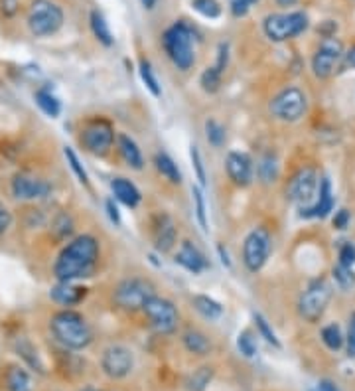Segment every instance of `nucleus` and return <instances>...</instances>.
Instances as JSON below:
<instances>
[{"instance_id":"52","label":"nucleus","mask_w":355,"mask_h":391,"mask_svg":"<svg viewBox=\"0 0 355 391\" xmlns=\"http://www.w3.org/2000/svg\"><path fill=\"white\" fill-rule=\"evenodd\" d=\"M343 57H345V64H347L349 68H355V46Z\"/></svg>"},{"instance_id":"47","label":"nucleus","mask_w":355,"mask_h":391,"mask_svg":"<svg viewBox=\"0 0 355 391\" xmlns=\"http://www.w3.org/2000/svg\"><path fill=\"white\" fill-rule=\"evenodd\" d=\"M10 225H12V213L6 206L0 204V236H4Z\"/></svg>"},{"instance_id":"18","label":"nucleus","mask_w":355,"mask_h":391,"mask_svg":"<svg viewBox=\"0 0 355 391\" xmlns=\"http://www.w3.org/2000/svg\"><path fill=\"white\" fill-rule=\"evenodd\" d=\"M176 263L182 265L186 271H190L193 275H200L207 269V259L205 255L191 241H184L180 245V249L176 253Z\"/></svg>"},{"instance_id":"11","label":"nucleus","mask_w":355,"mask_h":391,"mask_svg":"<svg viewBox=\"0 0 355 391\" xmlns=\"http://www.w3.org/2000/svg\"><path fill=\"white\" fill-rule=\"evenodd\" d=\"M81 140L83 149L87 153L95 154V156H105L115 144V128L107 119H93L81 128Z\"/></svg>"},{"instance_id":"39","label":"nucleus","mask_w":355,"mask_h":391,"mask_svg":"<svg viewBox=\"0 0 355 391\" xmlns=\"http://www.w3.org/2000/svg\"><path fill=\"white\" fill-rule=\"evenodd\" d=\"M255 318V324H257V330H259V334L269 342V344H273L274 348H280V340L276 338V334H274V330L271 328V324L265 321V316L262 314H255L253 316Z\"/></svg>"},{"instance_id":"9","label":"nucleus","mask_w":355,"mask_h":391,"mask_svg":"<svg viewBox=\"0 0 355 391\" xmlns=\"http://www.w3.org/2000/svg\"><path fill=\"white\" fill-rule=\"evenodd\" d=\"M142 312L146 314V318H148L151 326L154 328V332H158V334H172V332H176L180 314H178V308L174 307L172 301L154 294V296H151L144 303Z\"/></svg>"},{"instance_id":"56","label":"nucleus","mask_w":355,"mask_h":391,"mask_svg":"<svg viewBox=\"0 0 355 391\" xmlns=\"http://www.w3.org/2000/svg\"><path fill=\"white\" fill-rule=\"evenodd\" d=\"M81 391H97V390H93V388H85V390H81Z\"/></svg>"},{"instance_id":"3","label":"nucleus","mask_w":355,"mask_h":391,"mask_svg":"<svg viewBox=\"0 0 355 391\" xmlns=\"http://www.w3.org/2000/svg\"><path fill=\"white\" fill-rule=\"evenodd\" d=\"M162 44H164L166 54L178 70H191V66L195 64V54H193V30L188 24L178 22L174 26H170L162 36Z\"/></svg>"},{"instance_id":"44","label":"nucleus","mask_w":355,"mask_h":391,"mask_svg":"<svg viewBox=\"0 0 355 391\" xmlns=\"http://www.w3.org/2000/svg\"><path fill=\"white\" fill-rule=\"evenodd\" d=\"M259 0H231V12L233 16L241 18L249 15V10L253 8V4H257Z\"/></svg>"},{"instance_id":"32","label":"nucleus","mask_w":355,"mask_h":391,"mask_svg":"<svg viewBox=\"0 0 355 391\" xmlns=\"http://www.w3.org/2000/svg\"><path fill=\"white\" fill-rule=\"evenodd\" d=\"M221 77H223V73L215 70V66L205 68L202 77H200V85H202L205 93H218L219 87H221Z\"/></svg>"},{"instance_id":"38","label":"nucleus","mask_w":355,"mask_h":391,"mask_svg":"<svg viewBox=\"0 0 355 391\" xmlns=\"http://www.w3.org/2000/svg\"><path fill=\"white\" fill-rule=\"evenodd\" d=\"M64 154H66V158H68V164L71 166V170L75 172L77 180L87 186V184H89V176H87V172H85V168H83L81 160L77 158V154L73 153V149H69V146L64 149Z\"/></svg>"},{"instance_id":"24","label":"nucleus","mask_w":355,"mask_h":391,"mask_svg":"<svg viewBox=\"0 0 355 391\" xmlns=\"http://www.w3.org/2000/svg\"><path fill=\"white\" fill-rule=\"evenodd\" d=\"M191 303H193V308L207 318V321H218L219 316L223 314V307L219 305L215 298H211V296H207V294H195L193 298H191Z\"/></svg>"},{"instance_id":"6","label":"nucleus","mask_w":355,"mask_h":391,"mask_svg":"<svg viewBox=\"0 0 355 391\" xmlns=\"http://www.w3.org/2000/svg\"><path fill=\"white\" fill-rule=\"evenodd\" d=\"M308 28V16L304 12H288V15H269L262 20V30L269 40L287 42L300 36Z\"/></svg>"},{"instance_id":"13","label":"nucleus","mask_w":355,"mask_h":391,"mask_svg":"<svg viewBox=\"0 0 355 391\" xmlns=\"http://www.w3.org/2000/svg\"><path fill=\"white\" fill-rule=\"evenodd\" d=\"M101 368H103L105 376L111 377V379H123V377H126L133 372L135 356L126 346L113 344V346L105 348V352H103Z\"/></svg>"},{"instance_id":"46","label":"nucleus","mask_w":355,"mask_h":391,"mask_svg":"<svg viewBox=\"0 0 355 391\" xmlns=\"http://www.w3.org/2000/svg\"><path fill=\"white\" fill-rule=\"evenodd\" d=\"M347 356L355 358V312L349 316V326H347Z\"/></svg>"},{"instance_id":"15","label":"nucleus","mask_w":355,"mask_h":391,"mask_svg":"<svg viewBox=\"0 0 355 391\" xmlns=\"http://www.w3.org/2000/svg\"><path fill=\"white\" fill-rule=\"evenodd\" d=\"M52 184L44 180L40 176L34 174H26L20 172L12 178V194L18 200H26V202H36V200H44L48 196H52Z\"/></svg>"},{"instance_id":"14","label":"nucleus","mask_w":355,"mask_h":391,"mask_svg":"<svg viewBox=\"0 0 355 391\" xmlns=\"http://www.w3.org/2000/svg\"><path fill=\"white\" fill-rule=\"evenodd\" d=\"M318 176L314 168H300L287 186V196L294 204H310L318 192Z\"/></svg>"},{"instance_id":"25","label":"nucleus","mask_w":355,"mask_h":391,"mask_svg":"<svg viewBox=\"0 0 355 391\" xmlns=\"http://www.w3.org/2000/svg\"><path fill=\"white\" fill-rule=\"evenodd\" d=\"M89 22H91V30H93L97 40L103 44V46H107V48L113 46L115 38H113V32H111L109 22L105 20V16L101 15L99 10H93L91 16H89Z\"/></svg>"},{"instance_id":"36","label":"nucleus","mask_w":355,"mask_h":391,"mask_svg":"<svg viewBox=\"0 0 355 391\" xmlns=\"http://www.w3.org/2000/svg\"><path fill=\"white\" fill-rule=\"evenodd\" d=\"M140 77H142V82L148 87V91H151L154 97H160V95H162L158 79H156V75H154V71H152V66L146 59L140 61Z\"/></svg>"},{"instance_id":"34","label":"nucleus","mask_w":355,"mask_h":391,"mask_svg":"<svg viewBox=\"0 0 355 391\" xmlns=\"http://www.w3.org/2000/svg\"><path fill=\"white\" fill-rule=\"evenodd\" d=\"M191 8H193L198 15H202L204 18H209V20L221 16V4H219L218 0H193V2H191Z\"/></svg>"},{"instance_id":"20","label":"nucleus","mask_w":355,"mask_h":391,"mask_svg":"<svg viewBox=\"0 0 355 391\" xmlns=\"http://www.w3.org/2000/svg\"><path fill=\"white\" fill-rule=\"evenodd\" d=\"M334 208V196H332V184L328 178H322L320 186H318V202L312 208L302 210L304 218H326Z\"/></svg>"},{"instance_id":"54","label":"nucleus","mask_w":355,"mask_h":391,"mask_svg":"<svg viewBox=\"0 0 355 391\" xmlns=\"http://www.w3.org/2000/svg\"><path fill=\"white\" fill-rule=\"evenodd\" d=\"M298 0H276V4L278 6H282V8H288V6H294Z\"/></svg>"},{"instance_id":"30","label":"nucleus","mask_w":355,"mask_h":391,"mask_svg":"<svg viewBox=\"0 0 355 391\" xmlns=\"http://www.w3.org/2000/svg\"><path fill=\"white\" fill-rule=\"evenodd\" d=\"M257 172H259V178L262 182H267V184L276 182V178H278V164H276V158L273 154H267V156L260 158Z\"/></svg>"},{"instance_id":"48","label":"nucleus","mask_w":355,"mask_h":391,"mask_svg":"<svg viewBox=\"0 0 355 391\" xmlns=\"http://www.w3.org/2000/svg\"><path fill=\"white\" fill-rule=\"evenodd\" d=\"M0 10L4 16H14L18 12V0H0Z\"/></svg>"},{"instance_id":"16","label":"nucleus","mask_w":355,"mask_h":391,"mask_svg":"<svg viewBox=\"0 0 355 391\" xmlns=\"http://www.w3.org/2000/svg\"><path fill=\"white\" fill-rule=\"evenodd\" d=\"M225 172L229 176V180L235 186H241L245 188L253 182L255 176V166H253V160L247 153H239V151H231L225 158Z\"/></svg>"},{"instance_id":"31","label":"nucleus","mask_w":355,"mask_h":391,"mask_svg":"<svg viewBox=\"0 0 355 391\" xmlns=\"http://www.w3.org/2000/svg\"><path fill=\"white\" fill-rule=\"evenodd\" d=\"M332 275H334L336 285H338L340 289H343V291H349V289H354L355 287V273L352 267H345L342 265V263H338V265L334 267Z\"/></svg>"},{"instance_id":"21","label":"nucleus","mask_w":355,"mask_h":391,"mask_svg":"<svg viewBox=\"0 0 355 391\" xmlns=\"http://www.w3.org/2000/svg\"><path fill=\"white\" fill-rule=\"evenodd\" d=\"M111 190H113V194L115 198L119 200V202H123L124 206H128V208H137L138 204H140V200H142V196L138 192V188L133 184L131 180H126V178H113L111 182Z\"/></svg>"},{"instance_id":"37","label":"nucleus","mask_w":355,"mask_h":391,"mask_svg":"<svg viewBox=\"0 0 355 391\" xmlns=\"http://www.w3.org/2000/svg\"><path fill=\"white\" fill-rule=\"evenodd\" d=\"M237 348L245 358H255L257 356V342H255V338L249 330H243L241 334L237 336Z\"/></svg>"},{"instance_id":"42","label":"nucleus","mask_w":355,"mask_h":391,"mask_svg":"<svg viewBox=\"0 0 355 391\" xmlns=\"http://www.w3.org/2000/svg\"><path fill=\"white\" fill-rule=\"evenodd\" d=\"M190 156H191V164H193V170H195V176H198V182H200V186L204 188V186H205V168H204V160H202V154H200V151H198V146H191Z\"/></svg>"},{"instance_id":"19","label":"nucleus","mask_w":355,"mask_h":391,"mask_svg":"<svg viewBox=\"0 0 355 391\" xmlns=\"http://www.w3.org/2000/svg\"><path fill=\"white\" fill-rule=\"evenodd\" d=\"M85 296H87L85 287H77L75 283H66V280H57V285L50 291V298L61 307H75Z\"/></svg>"},{"instance_id":"41","label":"nucleus","mask_w":355,"mask_h":391,"mask_svg":"<svg viewBox=\"0 0 355 391\" xmlns=\"http://www.w3.org/2000/svg\"><path fill=\"white\" fill-rule=\"evenodd\" d=\"M18 352H20V356H22V358H26L30 365H36L40 374L44 372L41 363L38 362V356L34 354V348H32V344H30L28 340H20V342H18Z\"/></svg>"},{"instance_id":"17","label":"nucleus","mask_w":355,"mask_h":391,"mask_svg":"<svg viewBox=\"0 0 355 391\" xmlns=\"http://www.w3.org/2000/svg\"><path fill=\"white\" fill-rule=\"evenodd\" d=\"M152 236H154V247L160 253L170 251L176 245L178 229L174 220L168 213H158L152 224Z\"/></svg>"},{"instance_id":"55","label":"nucleus","mask_w":355,"mask_h":391,"mask_svg":"<svg viewBox=\"0 0 355 391\" xmlns=\"http://www.w3.org/2000/svg\"><path fill=\"white\" fill-rule=\"evenodd\" d=\"M142 2V6L146 8V10H152L154 6H156V0H140Z\"/></svg>"},{"instance_id":"7","label":"nucleus","mask_w":355,"mask_h":391,"mask_svg":"<svg viewBox=\"0 0 355 391\" xmlns=\"http://www.w3.org/2000/svg\"><path fill=\"white\" fill-rule=\"evenodd\" d=\"M329 301H332V287L328 285V280H312V283L308 285V289L300 294L298 314H300L306 322L314 324V322H318L324 316Z\"/></svg>"},{"instance_id":"50","label":"nucleus","mask_w":355,"mask_h":391,"mask_svg":"<svg viewBox=\"0 0 355 391\" xmlns=\"http://www.w3.org/2000/svg\"><path fill=\"white\" fill-rule=\"evenodd\" d=\"M107 211H109L111 222L115 225H121V213H119V210H117V206H115L113 200H107Z\"/></svg>"},{"instance_id":"45","label":"nucleus","mask_w":355,"mask_h":391,"mask_svg":"<svg viewBox=\"0 0 355 391\" xmlns=\"http://www.w3.org/2000/svg\"><path fill=\"white\" fill-rule=\"evenodd\" d=\"M227 64H229V44H219L218 50V59H215V70L223 71L227 70Z\"/></svg>"},{"instance_id":"28","label":"nucleus","mask_w":355,"mask_h":391,"mask_svg":"<svg viewBox=\"0 0 355 391\" xmlns=\"http://www.w3.org/2000/svg\"><path fill=\"white\" fill-rule=\"evenodd\" d=\"M213 374H215V372H213L211 365H202V368H198V370L186 379V388H188V391H205L207 390V385L211 383V379H213Z\"/></svg>"},{"instance_id":"1","label":"nucleus","mask_w":355,"mask_h":391,"mask_svg":"<svg viewBox=\"0 0 355 391\" xmlns=\"http://www.w3.org/2000/svg\"><path fill=\"white\" fill-rule=\"evenodd\" d=\"M99 261V241L89 233L77 236L57 255L54 275L57 280L75 283L93 275Z\"/></svg>"},{"instance_id":"4","label":"nucleus","mask_w":355,"mask_h":391,"mask_svg":"<svg viewBox=\"0 0 355 391\" xmlns=\"http://www.w3.org/2000/svg\"><path fill=\"white\" fill-rule=\"evenodd\" d=\"M26 22L36 38H48L64 26V10L54 0H32Z\"/></svg>"},{"instance_id":"33","label":"nucleus","mask_w":355,"mask_h":391,"mask_svg":"<svg viewBox=\"0 0 355 391\" xmlns=\"http://www.w3.org/2000/svg\"><path fill=\"white\" fill-rule=\"evenodd\" d=\"M205 139L215 149L223 146V142H225V128H223V125L218 123L215 119L205 121Z\"/></svg>"},{"instance_id":"29","label":"nucleus","mask_w":355,"mask_h":391,"mask_svg":"<svg viewBox=\"0 0 355 391\" xmlns=\"http://www.w3.org/2000/svg\"><path fill=\"white\" fill-rule=\"evenodd\" d=\"M36 103H38V107H40L41 111L46 113L48 117H59V113H61V103H59V99L55 97L52 91H48V89H40V91H36Z\"/></svg>"},{"instance_id":"51","label":"nucleus","mask_w":355,"mask_h":391,"mask_svg":"<svg viewBox=\"0 0 355 391\" xmlns=\"http://www.w3.org/2000/svg\"><path fill=\"white\" fill-rule=\"evenodd\" d=\"M318 391H340L336 388V383L334 381H329V379H322L320 383H318Z\"/></svg>"},{"instance_id":"26","label":"nucleus","mask_w":355,"mask_h":391,"mask_svg":"<svg viewBox=\"0 0 355 391\" xmlns=\"http://www.w3.org/2000/svg\"><path fill=\"white\" fill-rule=\"evenodd\" d=\"M154 164H156V170H158L168 182H172V184H180V182H182V172H180V168H178L176 162L166 153L156 154V156H154Z\"/></svg>"},{"instance_id":"2","label":"nucleus","mask_w":355,"mask_h":391,"mask_svg":"<svg viewBox=\"0 0 355 391\" xmlns=\"http://www.w3.org/2000/svg\"><path fill=\"white\" fill-rule=\"evenodd\" d=\"M50 328L54 338L69 350H83L93 342V330L85 316L75 310H61L52 316Z\"/></svg>"},{"instance_id":"49","label":"nucleus","mask_w":355,"mask_h":391,"mask_svg":"<svg viewBox=\"0 0 355 391\" xmlns=\"http://www.w3.org/2000/svg\"><path fill=\"white\" fill-rule=\"evenodd\" d=\"M347 224H349V211L340 210L336 213V218H334V225H336L338 229H345Z\"/></svg>"},{"instance_id":"12","label":"nucleus","mask_w":355,"mask_h":391,"mask_svg":"<svg viewBox=\"0 0 355 391\" xmlns=\"http://www.w3.org/2000/svg\"><path fill=\"white\" fill-rule=\"evenodd\" d=\"M343 44L340 38L336 36H326L318 50H316L314 57H312V71L318 79H328L336 73L338 64L343 59Z\"/></svg>"},{"instance_id":"10","label":"nucleus","mask_w":355,"mask_h":391,"mask_svg":"<svg viewBox=\"0 0 355 391\" xmlns=\"http://www.w3.org/2000/svg\"><path fill=\"white\" fill-rule=\"evenodd\" d=\"M154 294H156V291H154V285L151 280L138 279V277L124 279L115 289V303L123 310L135 312V310H142L144 303Z\"/></svg>"},{"instance_id":"22","label":"nucleus","mask_w":355,"mask_h":391,"mask_svg":"<svg viewBox=\"0 0 355 391\" xmlns=\"http://www.w3.org/2000/svg\"><path fill=\"white\" fill-rule=\"evenodd\" d=\"M117 146H119V153L123 156V160L133 168V170H142L144 166V158H142V153L138 149V144L135 140L131 139L128 135H117Z\"/></svg>"},{"instance_id":"40","label":"nucleus","mask_w":355,"mask_h":391,"mask_svg":"<svg viewBox=\"0 0 355 391\" xmlns=\"http://www.w3.org/2000/svg\"><path fill=\"white\" fill-rule=\"evenodd\" d=\"M191 194H193V202H195V216H198V222L202 225V229L207 231V213H205V200L202 190L198 186L191 188Z\"/></svg>"},{"instance_id":"23","label":"nucleus","mask_w":355,"mask_h":391,"mask_svg":"<svg viewBox=\"0 0 355 391\" xmlns=\"http://www.w3.org/2000/svg\"><path fill=\"white\" fill-rule=\"evenodd\" d=\"M182 342L186 350L193 354V356H207L211 352V342L209 338L202 332V330H195V328H190L186 330L184 336H182Z\"/></svg>"},{"instance_id":"35","label":"nucleus","mask_w":355,"mask_h":391,"mask_svg":"<svg viewBox=\"0 0 355 391\" xmlns=\"http://www.w3.org/2000/svg\"><path fill=\"white\" fill-rule=\"evenodd\" d=\"M322 340L329 350H340L343 346V334L338 324H328L322 328Z\"/></svg>"},{"instance_id":"8","label":"nucleus","mask_w":355,"mask_h":391,"mask_svg":"<svg viewBox=\"0 0 355 391\" xmlns=\"http://www.w3.org/2000/svg\"><path fill=\"white\" fill-rule=\"evenodd\" d=\"M273 251V238L269 229L255 227L243 241V265L251 273H259Z\"/></svg>"},{"instance_id":"27","label":"nucleus","mask_w":355,"mask_h":391,"mask_svg":"<svg viewBox=\"0 0 355 391\" xmlns=\"http://www.w3.org/2000/svg\"><path fill=\"white\" fill-rule=\"evenodd\" d=\"M6 388L8 391H32V379L24 368L14 365L6 374Z\"/></svg>"},{"instance_id":"5","label":"nucleus","mask_w":355,"mask_h":391,"mask_svg":"<svg viewBox=\"0 0 355 391\" xmlns=\"http://www.w3.org/2000/svg\"><path fill=\"white\" fill-rule=\"evenodd\" d=\"M306 109H308V99L298 87H285L282 91L274 95L269 105V111L274 119L285 121V123L300 121Z\"/></svg>"},{"instance_id":"43","label":"nucleus","mask_w":355,"mask_h":391,"mask_svg":"<svg viewBox=\"0 0 355 391\" xmlns=\"http://www.w3.org/2000/svg\"><path fill=\"white\" fill-rule=\"evenodd\" d=\"M340 263L345 267L355 265V245L352 241L343 243L342 247H340Z\"/></svg>"},{"instance_id":"53","label":"nucleus","mask_w":355,"mask_h":391,"mask_svg":"<svg viewBox=\"0 0 355 391\" xmlns=\"http://www.w3.org/2000/svg\"><path fill=\"white\" fill-rule=\"evenodd\" d=\"M219 255H221V263L225 267H231V261H229V255H227V251H223V247L219 245Z\"/></svg>"}]
</instances>
